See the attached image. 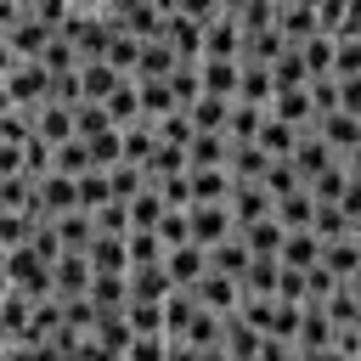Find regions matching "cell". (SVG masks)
I'll list each match as a JSON object with an SVG mask.
<instances>
[{"instance_id": "4dcf8cb0", "label": "cell", "mask_w": 361, "mask_h": 361, "mask_svg": "<svg viewBox=\"0 0 361 361\" xmlns=\"http://www.w3.org/2000/svg\"><path fill=\"white\" fill-rule=\"evenodd\" d=\"M338 113L361 118V79H338Z\"/></svg>"}, {"instance_id": "8fae6325", "label": "cell", "mask_w": 361, "mask_h": 361, "mask_svg": "<svg viewBox=\"0 0 361 361\" xmlns=\"http://www.w3.org/2000/svg\"><path fill=\"white\" fill-rule=\"evenodd\" d=\"M85 259L96 276H130V237H96V248Z\"/></svg>"}, {"instance_id": "d6986e66", "label": "cell", "mask_w": 361, "mask_h": 361, "mask_svg": "<svg viewBox=\"0 0 361 361\" xmlns=\"http://www.w3.org/2000/svg\"><path fill=\"white\" fill-rule=\"evenodd\" d=\"M322 265L338 276V282H350L355 271H361V237H344V243H327L322 248Z\"/></svg>"}, {"instance_id": "ba28073f", "label": "cell", "mask_w": 361, "mask_h": 361, "mask_svg": "<svg viewBox=\"0 0 361 361\" xmlns=\"http://www.w3.org/2000/svg\"><path fill=\"white\" fill-rule=\"evenodd\" d=\"M276 28H282V39H288V45H305V39H316V34H322V23H316V6H310V0H288V6L276 11Z\"/></svg>"}, {"instance_id": "5bb4252c", "label": "cell", "mask_w": 361, "mask_h": 361, "mask_svg": "<svg viewBox=\"0 0 361 361\" xmlns=\"http://www.w3.org/2000/svg\"><path fill=\"white\" fill-rule=\"evenodd\" d=\"M56 237H62V254H90L102 231H96V214H85V209H79V214L56 220Z\"/></svg>"}, {"instance_id": "836d02e7", "label": "cell", "mask_w": 361, "mask_h": 361, "mask_svg": "<svg viewBox=\"0 0 361 361\" xmlns=\"http://www.w3.org/2000/svg\"><path fill=\"white\" fill-rule=\"evenodd\" d=\"M344 164H350V175H361V147H355V152H350Z\"/></svg>"}, {"instance_id": "7402d4cb", "label": "cell", "mask_w": 361, "mask_h": 361, "mask_svg": "<svg viewBox=\"0 0 361 361\" xmlns=\"http://www.w3.org/2000/svg\"><path fill=\"white\" fill-rule=\"evenodd\" d=\"M299 51H305V68H310V79H333V62H338V39L316 34V39H305Z\"/></svg>"}, {"instance_id": "83f0119b", "label": "cell", "mask_w": 361, "mask_h": 361, "mask_svg": "<svg viewBox=\"0 0 361 361\" xmlns=\"http://www.w3.org/2000/svg\"><path fill=\"white\" fill-rule=\"evenodd\" d=\"M158 237H164V248H186L192 243V209H169L164 226H158Z\"/></svg>"}, {"instance_id": "1f68e13d", "label": "cell", "mask_w": 361, "mask_h": 361, "mask_svg": "<svg viewBox=\"0 0 361 361\" xmlns=\"http://www.w3.org/2000/svg\"><path fill=\"white\" fill-rule=\"evenodd\" d=\"M338 209H344V214H350V226H355V220H361V175H355V180H350V186H344V197H338Z\"/></svg>"}, {"instance_id": "4fadbf2b", "label": "cell", "mask_w": 361, "mask_h": 361, "mask_svg": "<svg viewBox=\"0 0 361 361\" xmlns=\"http://www.w3.org/2000/svg\"><path fill=\"white\" fill-rule=\"evenodd\" d=\"M231 192H237L231 169H192V209L197 203H231Z\"/></svg>"}, {"instance_id": "30bf717a", "label": "cell", "mask_w": 361, "mask_h": 361, "mask_svg": "<svg viewBox=\"0 0 361 361\" xmlns=\"http://www.w3.org/2000/svg\"><path fill=\"white\" fill-rule=\"evenodd\" d=\"M276 214V197L265 192V186H237L231 192V220H237V231L243 226H259V220H271Z\"/></svg>"}, {"instance_id": "6da1fadb", "label": "cell", "mask_w": 361, "mask_h": 361, "mask_svg": "<svg viewBox=\"0 0 361 361\" xmlns=\"http://www.w3.org/2000/svg\"><path fill=\"white\" fill-rule=\"evenodd\" d=\"M180 62H203V28L186 17V6H164V34H158Z\"/></svg>"}, {"instance_id": "d6a6232c", "label": "cell", "mask_w": 361, "mask_h": 361, "mask_svg": "<svg viewBox=\"0 0 361 361\" xmlns=\"http://www.w3.org/2000/svg\"><path fill=\"white\" fill-rule=\"evenodd\" d=\"M338 39H361V0H344V34Z\"/></svg>"}, {"instance_id": "ffe728a7", "label": "cell", "mask_w": 361, "mask_h": 361, "mask_svg": "<svg viewBox=\"0 0 361 361\" xmlns=\"http://www.w3.org/2000/svg\"><path fill=\"white\" fill-rule=\"evenodd\" d=\"M276 0H243V6H231V17H237V28L243 34H265V28H276Z\"/></svg>"}, {"instance_id": "8992f818", "label": "cell", "mask_w": 361, "mask_h": 361, "mask_svg": "<svg viewBox=\"0 0 361 361\" xmlns=\"http://www.w3.org/2000/svg\"><path fill=\"white\" fill-rule=\"evenodd\" d=\"M333 164H344V158H338V152L316 135V124H310V130L299 135V147H293V169H299V175H305V186H310V180H316V175H327Z\"/></svg>"}, {"instance_id": "d4e9b609", "label": "cell", "mask_w": 361, "mask_h": 361, "mask_svg": "<svg viewBox=\"0 0 361 361\" xmlns=\"http://www.w3.org/2000/svg\"><path fill=\"white\" fill-rule=\"evenodd\" d=\"M73 124H79V141H96V135L113 130V118H107L102 102H79V107H73Z\"/></svg>"}, {"instance_id": "9a60e30c", "label": "cell", "mask_w": 361, "mask_h": 361, "mask_svg": "<svg viewBox=\"0 0 361 361\" xmlns=\"http://www.w3.org/2000/svg\"><path fill=\"white\" fill-rule=\"evenodd\" d=\"M282 265H288V271H316V265H322V237H316V231H288Z\"/></svg>"}, {"instance_id": "f1b7e54d", "label": "cell", "mask_w": 361, "mask_h": 361, "mask_svg": "<svg viewBox=\"0 0 361 361\" xmlns=\"http://www.w3.org/2000/svg\"><path fill=\"white\" fill-rule=\"evenodd\" d=\"M158 192H164V203H169V209H192V169H186V175L158 180Z\"/></svg>"}, {"instance_id": "9c48e42d", "label": "cell", "mask_w": 361, "mask_h": 361, "mask_svg": "<svg viewBox=\"0 0 361 361\" xmlns=\"http://www.w3.org/2000/svg\"><path fill=\"white\" fill-rule=\"evenodd\" d=\"M34 135H39L45 147H68V141L79 135V124H73V107H62V102L39 107V113H34Z\"/></svg>"}, {"instance_id": "ac0fdd59", "label": "cell", "mask_w": 361, "mask_h": 361, "mask_svg": "<svg viewBox=\"0 0 361 361\" xmlns=\"http://www.w3.org/2000/svg\"><path fill=\"white\" fill-rule=\"evenodd\" d=\"M316 209H322V203H316L310 186H305V192H293V197L276 203V220H282L288 231H310V226H316Z\"/></svg>"}, {"instance_id": "7c38bea8", "label": "cell", "mask_w": 361, "mask_h": 361, "mask_svg": "<svg viewBox=\"0 0 361 361\" xmlns=\"http://www.w3.org/2000/svg\"><path fill=\"white\" fill-rule=\"evenodd\" d=\"M316 135L338 152V158H350L355 147H361V118H350V113H333V118H316Z\"/></svg>"}, {"instance_id": "44dd1931", "label": "cell", "mask_w": 361, "mask_h": 361, "mask_svg": "<svg viewBox=\"0 0 361 361\" xmlns=\"http://www.w3.org/2000/svg\"><path fill=\"white\" fill-rule=\"evenodd\" d=\"M164 214H169V203H164V192H158V186H147V192L130 203V226H135V231H158V226H164Z\"/></svg>"}, {"instance_id": "d590c367", "label": "cell", "mask_w": 361, "mask_h": 361, "mask_svg": "<svg viewBox=\"0 0 361 361\" xmlns=\"http://www.w3.org/2000/svg\"><path fill=\"white\" fill-rule=\"evenodd\" d=\"M355 237H361V220H355Z\"/></svg>"}, {"instance_id": "4316f807", "label": "cell", "mask_w": 361, "mask_h": 361, "mask_svg": "<svg viewBox=\"0 0 361 361\" xmlns=\"http://www.w3.org/2000/svg\"><path fill=\"white\" fill-rule=\"evenodd\" d=\"M130 327H135V338H164V305H135L130 299Z\"/></svg>"}, {"instance_id": "5b68a950", "label": "cell", "mask_w": 361, "mask_h": 361, "mask_svg": "<svg viewBox=\"0 0 361 361\" xmlns=\"http://www.w3.org/2000/svg\"><path fill=\"white\" fill-rule=\"evenodd\" d=\"M338 344V327H333V316H327V305H305V316H299V338H293V350L299 355H316V350H333Z\"/></svg>"}, {"instance_id": "2e32d148", "label": "cell", "mask_w": 361, "mask_h": 361, "mask_svg": "<svg viewBox=\"0 0 361 361\" xmlns=\"http://www.w3.org/2000/svg\"><path fill=\"white\" fill-rule=\"evenodd\" d=\"M282 288V259H254L243 276V299H276Z\"/></svg>"}, {"instance_id": "484cf974", "label": "cell", "mask_w": 361, "mask_h": 361, "mask_svg": "<svg viewBox=\"0 0 361 361\" xmlns=\"http://www.w3.org/2000/svg\"><path fill=\"white\" fill-rule=\"evenodd\" d=\"M350 180H355V175H350V164H333L327 175H316V180H310V197H316V203H338Z\"/></svg>"}, {"instance_id": "277c9868", "label": "cell", "mask_w": 361, "mask_h": 361, "mask_svg": "<svg viewBox=\"0 0 361 361\" xmlns=\"http://www.w3.org/2000/svg\"><path fill=\"white\" fill-rule=\"evenodd\" d=\"M192 293H197V305H203L209 316H237V310H243V282H231V276H220V271H209Z\"/></svg>"}, {"instance_id": "e0dca14e", "label": "cell", "mask_w": 361, "mask_h": 361, "mask_svg": "<svg viewBox=\"0 0 361 361\" xmlns=\"http://www.w3.org/2000/svg\"><path fill=\"white\" fill-rule=\"evenodd\" d=\"M271 79H276V90H310V68H305V51H299V45H288V51L276 56Z\"/></svg>"}, {"instance_id": "f546056e", "label": "cell", "mask_w": 361, "mask_h": 361, "mask_svg": "<svg viewBox=\"0 0 361 361\" xmlns=\"http://www.w3.org/2000/svg\"><path fill=\"white\" fill-rule=\"evenodd\" d=\"M333 79H361V39H338V62Z\"/></svg>"}, {"instance_id": "cb8c5ba5", "label": "cell", "mask_w": 361, "mask_h": 361, "mask_svg": "<svg viewBox=\"0 0 361 361\" xmlns=\"http://www.w3.org/2000/svg\"><path fill=\"white\" fill-rule=\"evenodd\" d=\"M310 231L322 237V248H327V243H344V237H355V226H350V214H344L338 203H322V209H316V226H310Z\"/></svg>"}, {"instance_id": "603a6c76", "label": "cell", "mask_w": 361, "mask_h": 361, "mask_svg": "<svg viewBox=\"0 0 361 361\" xmlns=\"http://www.w3.org/2000/svg\"><path fill=\"white\" fill-rule=\"evenodd\" d=\"M299 135H305V130H293V124H282V118H265V130H259V147H265V152L282 164V158H293Z\"/></svg>"}, {"instance_id": "7a4b0ae2", "label": "cell", "mask_w": 361, "mask_h": 361, "mask_svg": "<svg viewBox=\"0 0 361 361\" xmlns=\"http://www.w3.org/2000/svg\"><path fill=\"white\" fill-rule=\"evenodd\" d=\"M237 237V220H231V203H197L192 209V243L197 248H220V243H231Z\"/></svg>"}, {"instance_id": "52a82bcc", "label": "cell", "mask_w": 361, "mask_h": 361, "mask_svg": "<svg viewBox=\"0 0 361 361\" xmlns=\"http://www.w3.org/2000/svg\"><path fill=\"white\" fill-rule=\"evenodd\" d=\"M130 299H135V305H169V299H175L169 271H164V265H135V271H130Z\"/></svg>"}, {"instance_id": "3957f363", "label": "cell", "mask_w": 361, "mask_h": 361, "mask_svg": "<svg viewBox=\"0 0 361 361\" xmlns=\"http://www.w3.org/2000/svg\"><path fill=\"white\" fill-rule=\"evenodd\" d=\"M164 271H169L175 293H192V288H197V282L209 276V248H197V243H186V248H169Z\"/></svg>"}, {"instance_id": "e575fe53", "label": "cell", "mask_w": 361, "mask_h": 361, "mask_svg": "<svg viewBox=\"0 0 361 361\" xmlns=\"http://www.w3.org/2000/svg\"><path fill=\"white\" fill-rule=\"evenodd\" d=\"M344 288H350V293H355V299H361V271H355V276H350V282H344Z\"/></svg>"}]
</instances>
